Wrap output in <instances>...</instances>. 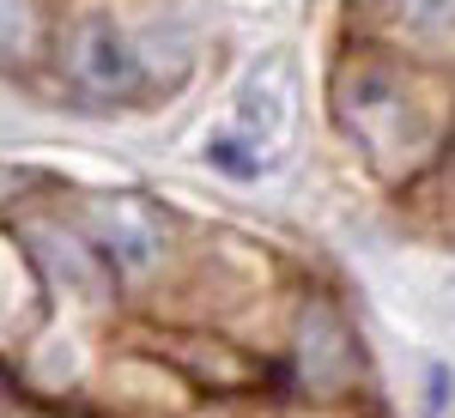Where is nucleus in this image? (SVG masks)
<instances>
[{"mask_svg": "<svg viewBox=\"0 0 455 418\" xmlns=\"http://www.w3.org/2000/svg\"><path fill=\"white\" fill-rule=\"evenodd\" d=\"M285 128H291V73H285V61H261L237 91V115L212 134L207 158L231 176H255L267 170Z\"/></svg>", "mask_w": 455, "mask_h": 418, "instance_id": "f257e3e1", "label": "nucleus"}, {"mask_svg": "<svg viewBox=\"0 0 455 418\" xmlns=\"http://www.w3.org/2000/svg\"><path fill=\"white\" fill-rule=\"evenodd\" d=\"M340 122L352 128V139L364 146V158L377 164H395L413 152V139L425 134L419 104L407 98V85L388 67H364L340 85Z\"/></svg>", "mask_w": 455, "mask_h": 418, "instance_id": "f03ea898", "label": "nucleus"}, {"mask_svg": "<svg viewBox=\"0 0 455 418\" xmlns=\"http://www.w3.org/2000/svg\"><path fill=\"white\" fill-rule=\"evenodd\" d=\"M68 61H73V79H79L85 91H98V98H128V91H140V49L116 31L109 19H85V25L73 31Z\"/></svg>", "mask_w": 455, "mask_h": 418, "instance_id": "7ed1b4c3", "label": "nucleus"}, {"mask_svg": "<svg viewBox=\"0 0 455 418\" xmlns=\"http://www.w3.org/2000/svg\"><path fill=\"white\" fill-rule=\"evenodd\" d=\"M31 36H36L31 0H0V55H25Z\"/></svg>", "mask_w": 455, "mask_h": 418, "instance_id": "20e7f679", "label": "nucleus"}, {"mask_svg": "<svg viewBox=\"0 0 455 418\" xmlns=\"http://www.w3.org/2000/svg\"><path fill=\"white\" fill-rule=\"evenodd\" d=\"M0 188H6V176H0Z\"/></svg>", "mask_w": 455, "mask_h": 418, "instance_id": "39448f33", "label": "nucleus"}]
</instances>
